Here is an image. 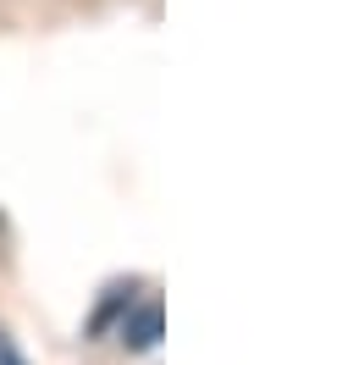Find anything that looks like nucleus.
Listing matches in <instances>:
<instances>
[{
    "instance_id": "obj_1",
    "label": "nucleus",
    "mask_w": 359,
    "mask_h": 365,
    "mask_svg": "<svg viewBox=\"0 0 359 365\" xmlns=\"http://www.w3.org/2000/svg\"><path fill=\"white\" fill-rule=\"evenodd\" d=\"M116 338H122V349H133V354H150V349L160 343V304H155V299L128 304V310H122V327H116Z\"/></svg>"
},
{
    "instance_id": "obj_2",
    "label": "nucleus",
    "mask_w": 359,
    "mask_h": 365,
    "mask_svg": "<svg viewBox=\"0 0 359 365\" xmlns=\"http://www.w3.org/2000/svg\"><path fill=\"white\" fill-rule=\"evenodd\" d=\"M0 365H28L23 354H17V343H11V332H0Z\"/></svg>"
}]
</instances>
